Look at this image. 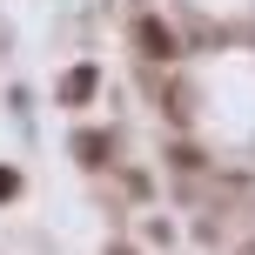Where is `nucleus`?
Listing matches in <instances>:
<instances>
[{
  "label": "nucleus",
  "mask_w": 255,
  "mask_h": 255,
  "mask_svg": "<svg viewBox=\"0 0 255 255\" xmlns=\"http://www.w3.org/2000/svg\"><path fill=\"white\" fill-rule=\"evenodd\" d=\"M134 47L148 54V61H175V34H168L161 20H134Z\"/></svg>",
  "instance_id": "1"
},
{
  "label": "nucleus",
  "mask_w": 255,
  "mask_h": 255,
  "mask_svg": "<svg viewBox=\"0 0 255 255\" xmlns=\"http://www.w3.org/2000/svg\"><path fill=\"white\" fill-rule=\"evenodd\" d=\"M67 101H88V94H94V67H74V74H67Z\"/></svg>",
  "instance_id": "2"
},
{
  "label": "nucleus",
  "mask_w": 255,
  "mask_h": 255,
  "mask_svg": "<svg viewBox=\"0 0 255 255\" xmlns=\"http://www.w3.org/2000/svg\"><path fill=\"white\" fill-rule=\"evenodd\" d=\"M74 148H81V161H101V154H108V141H101V134H81Z\"/></svg>",
  "instance_id": "3"
},
{
  "label": "nucleus",
  "mask_w": 255,
  "mask_h": 255,
  "mask_svg": "<svg viewBox=\"0 0 255 255\" xmlns=\"http://www.w3.org/2000/svg\"><path fill=\"white\" fill-rule=\"evenodd\" d=\"M13 188H20V175H13V168H0V202H7Z\"/></svg>",
  "instance_id": "4"
}]
</instances>
